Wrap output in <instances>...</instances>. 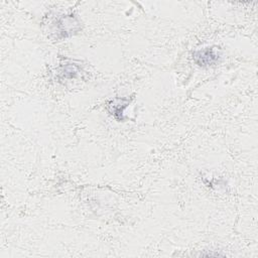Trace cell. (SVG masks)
<instances>
[{
    "label": "cell",
    "instance_id": "cell-1",
    "mask_svg": "<svg viewBox=\"0 0 258 258\" xmlns=\"http://www.w3.org/2000/svg\"><path fill=\"white\" fill-rule=\"evenodd\" d=\"M219 57H220L219 52H217L216 49L213 47H206L194 52L195 61L202 67L212 66L216 63Z\"/></svg>",
    "mask_w": 258,
    "mask_h": 258
}]
</instances>
